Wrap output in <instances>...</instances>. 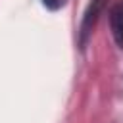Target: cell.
I'll use <instances>...</instances> for the list:
<instances>
[{
  "instance_id": "6da1fadb",
  "label": "cell",
  "mask_w": 123,
  "mask_h": 123,
  "mask_svg": "<svg viewBox=\"0 0 123 123\" xmlns=\"http://www.w3.org/2000/svg\"><path fill=\"white\" fill-rule=\"evenodd\" d=\"M104 2H106V0H92V2L88 4L86 12H85V17H83V25H81V44L86 42V37L90 35L92 27H94V23H96V19H98L100 10L104 8Z\"/></svg>"
},
{
  "instance_id": "7a4b0ae2",
  "label": "cell",
  "mask_w": 123,
  "mask_h": 123,
  "mask_svg": "<svg viewBox=\"0 0 123 123\" xmlns=\"http://www.w3.org/2000/svg\"><path fill=\"white\" fill-rule=\"evenodd\" d=\"M110 27H111V35H113L117 46L123 50V0L113 6V10L110 13Z\"/></svg>"
},
{
  "instance_id": "3957f363",
  "label": "cell",
  "mask_w": 123,
  "mask_h": 123,
  "mask_svg": "<svg viewBox=\"0 0 123 123\" xmlns=\"http://www.w3.org/2000/svg\"><path fill=\"white\" fill-rule=\"evenodd\" d=\"M63 2H65V0H42V4H44L48 10H58V8L63 6Z\"/></svg>"
}]
</instances>
